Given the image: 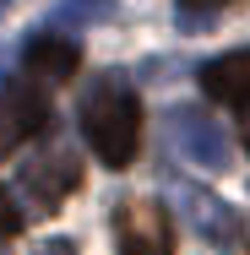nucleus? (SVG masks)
I'll use <instances>...</instances> for the list:
<instances>
[{
    "label": "nucleus",
    "mask_w": 250,
    "mask_h": 255,
    "mask_svg": "<svg viewBox=\"0 0 250 255\" xmlns=\"http://www.w3.org/2000/svg\"><path fill=\"white\" fill-rule=\"evenodd\" d=\"M82 136L103 168H125L142 147V98L125 71H98L82 93Z\"/></svg>",
    "instance_id": "nucleus-1"
},
{
    "label": "nucleus",
    "mask_w": 250,
    "mask_h": 255,
    "mask_svg": "<svg viewBox=\"0 0 250 255\" xmlns=\"http://www.w3.org/2000/svg\"><path fill=\"white\" fill-rule=\"evenodd\" d=\"M16 185L27 190V201L38 206V212H54V206H60L76 185H82V157L71 152L65 141H44L38 152L22 163Z\"/></svg>",
    "instance_id": "nucleus-2"
},
{
    "label": "nucleus",
    "mask_w": 250,
    "mask_h": 255,
    "mask_svg": "<svg viewBox=\"0 0 250 255\" xmlns=\"http://www.w3.org/2000/svg\"><path fill=\"white\" fill-rule=\"evenodd\" d=\"M49 130V98H44V82L38 76H11L0 87V157L16 152L22 141L44 136Z\"/></svg>",
    "instance_id": "nucleus-3"
},
{
    "label": "nucleus",
    "mask_w": 250,
    "mask_h": 255,
    "mask_svg": "<svg viewBox=\"0 0 250 255\" xmlns=\"http://www.w3.org/2000/svg\"><path fill=\"white\" fill-rule=\"evenodd\" d=\"M169 136H174V147L191 157V163H201V168H212V174H223L229 168V136H223V125L207 114V109H196V103H174L169 109Z\"/></svg>",
    "instance_id": "nucleus-4"
},
{
    "label": "nucleus",
    "mask_w": 250,
    "mask_h": 255,
    "mask_svg": "<svg viewBox=\"0 0 250 255\" xmlns=\"http://www.w3.org/2000/svg\"><path fill=\"white\" fill-rule=\"evenodd\" d=\"M114 245L120 255H174V234L158 201H120L114 206Z\"/></svg>",
    "instance_id": "nucleus-5"
},
{
    "label": "nucleus",
    "mask_w": 250,
    "mask_h": 255,
    "mask_svg": "<svg viewBox=\"0 0 250 255\" xmlns=\"http://www.w3.org/2000/svg\"><path fill=\"white\" fill-rule=\"evenodd\" d=\"M174 201H180V217L196 228L201 239H212V245H240V212H229V206L218 201V196H207L201 185H174Z\"/></svg>",
    "instance_id": "nucleus-6"
},
{
    "label": "nucleus",
    "mask_w": 250,
    "mask_h": 255,
    "mask_svg": "<svg viewBox=\"0 0 250 255\" xmlns=\"http://www.w3.org/2000/svg\"><path fill=\"white\" fill-rule=\"evenodd\" d=\"M22 65H27V76H38V82H71L76 76V65H82V49L65 38V33H38V38H27V49H22Z\"/></svg>",
    "instance_id": "nucleus-7"
},
{
    "label": "nucleus",
    "mask_w": 250,
    "mask_h": 255,
    "mask_svg": "<svg viewBox=\"0 0 250 255\" xmlns=\"http://www.w3.org/2000/svg\"><path fill=\"white\" fill-rule=\"evenodd\" d=\"M201 93L218 103H250V49H229L201 65Z\"/></svg>",
    "instance_id": "nucleus-8"
},
{
    "label": "nucleus",
    "mask_w": 250,
    "mask_h": 255,
    "mask_svg": "<svg viewBox=\"0 0 250 255\" xmlns=\"http://www.w3.org/2000/svg\"><path fill=\"white\" fill-rule=\"evenodd\" d=\"M223 11H229V0H180V11H174V16H180V27H185V33H201V27H207L212 16H223Z\"/></svg>",
    "instance_id": "nucleus-9"
},
{
    "label": "nucleus",
    "mask_w": 250,
    "mask_h": 255,
    "mask_svg": "<svg viewBox=\"0 0 250 255\" xmlns=\"http://www.w3.org/2000/svg\"><path fill=\"white\" fill-rule=\"evenodd\" d=\"M114 0H60V22H109Z\"/></svg>",
    "instance_id": "nucleus-10"
},
{
    "label": "nucleus",
    "mask_w": 250,
    "mask_h": 255,
    "mask_svg": "<svg viewBox=\"0 0 250 255\" xmlns=\"http://www.w3.org/2000/svg\"><path fill=\"white\" fill-rule=\"evenodd\" d=\"M16 234H22V212L11 201V190L0 185V239H16Z\"/></svg>",
    "instance_id": "nucleus-11"
},
{
    "label": "nucleus",
    "mask_w": 250,
    "mask_h": 255,
    "mask_svg": "<svg viewBox=\"0 0 250 255\" xmlns=\"http://www.w3.org/2000/svg\"><path fill=\"white\" fill-rule=\"evenodd\" d=\"M38 255H76V250H71L65 239H49V245H44V250H38Z\"/></svg>",
    "instance_id": "nucleus-12"
},
{
    "label": "nucleus",
    "mask_w": 250,
    "mask_h": 255,
    "mask_svg": "<svg viewBox=\"0 0 250 255\" xmlns=\"http://www.w3.org/2000/svg\"><path fill=\"white\" fill-rule=\"evenodd\" d=\"M245 147H250V103H245Z\"/></svg>",
    "instance_id": "nucleus-13"
},
{
    "label": "nucleus",
    "mask_w": 250,
    "mask_h": 255,
    "mask_svg": "<svg viewBox=\"0 0 250 255\" xmlns=\"http://www.w3.org/2000/svg\"><path fill=\"white\" fill-rule=\"evenodd\" d=\"M0 11H5V0H0Z\"/></svg>",
    "instance_id": "nucleus-14"
}]
</instances>
